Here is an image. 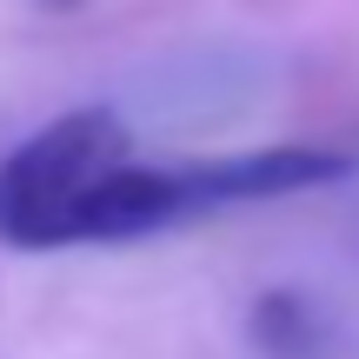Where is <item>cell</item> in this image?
I'll return each instance as SVG.
<instances>
[{"label": "cell", "mask_w": 359, "mask_h": 359, "mask_svg": "<svg viewBox=\"0 0 359 359\" xmlns=\"http://www.w3.org/2000/svg\"><path fill=\"white\" fill-rule=\"evenodd\" d=\"M120 160H127V127L114 107H74L40 133H27L0 160V240L20 253L53 246L67 206Z\"/></svg>", "instance_id": "1"}, {"label": "cell", "mask_w": 359, "mask_h": 359, "mask_svg": "<svg viewBox=\"0 0 359 359\" xmlns=\"http://www.w3.org/2000/svg\"><path fill=\"white\" fill-rule=\"evenodd\" d=\"M187 219V187H180V167H107L67 206L53 246H114V240H140V233H160Z\"/></svg>", "instance_id": "3"}, {"label": "cell", "mask_w": 359, "mask_h": 359, "mask_svg": "<svg viewBox=\"0 0 359 359\" xmlns=\"http://www.w3.org/2000/svg\"><path fill=\"white\" fill-rule=\"evenodd\" d=\"M246 339H253L259 359H333V320H326V306L293 293V286H273V293L253 299Z\"/></svg>", "instance_id": "4"}, {"label": "cell", "mask_w": 359, "mask_h": 359, "mask_svg": "<svg viewBox=\"0 0 359 359\" xmlns=\"http://www.w3.org/2000/svg\"><path fill=\"white\" fill-rule=\"evenodd\" d=\"M40 7H53V13H67V7H80V0H40Z\"/></svg>", "instance_id": "5"}, {"label": "cell", "mask_w": 359, "mask_h": 359, "mask_svg": "<svg viewBox=\"0 0 359 359\" xmlns=\"http://www.w3.org/2000/svg\"><path fill=\"white\" fill-rule=\"evenodd\" d=\"M359 160L320 140H273V147H246V154H213L200 167H180L187 187V213H219V206H253V200H286V193H313V187H339L353 180Z\"/></svg>", "instance_id": "2"}]
</instances>
